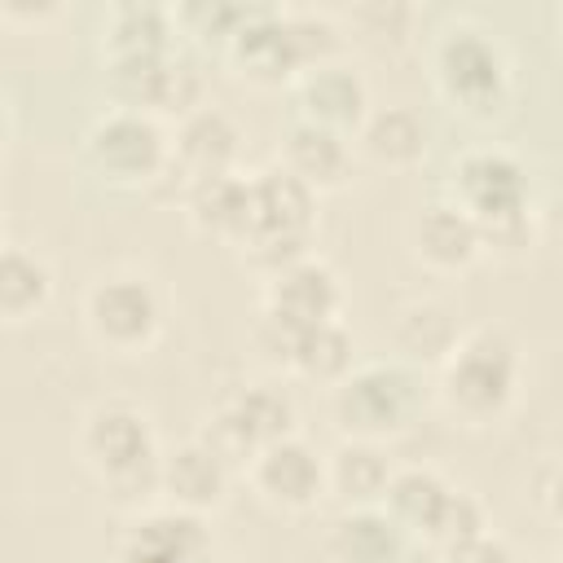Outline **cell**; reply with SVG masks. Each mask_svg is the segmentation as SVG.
Here are the masks:
<instances>
[{"label": "cell", "instance_id": "d6a6232c", "mask_svg": "<svg viewBox=\"0 0 563 563\" xmlns=\"http://www.w3.org/2000/svg\"><path fill=\"white\" fill-rule=\"evenodd\" d=\"M62 13V4H22V0H4L0 4V22L4 26H40L53 22Z\"/></svg>", "mask_w": 563, "mask_h": 563}, {"label": "cell", "instance_id": "f546056e", "mask_svg": "<svg viewBox=\"0 0 563 563\" xmlns=\"http://www.w3.org/2000/svg\"><path fill=\"white\" fill-rule=\"evenodd\" d=\"M488 532L493 528H488L484 501L475 493H466V488H453L449 501H444V510H440V519H435V528H431V537H427V545L440 554V563H453L457 554H466Z\"/></svg>", "mask_w": 563, "mask_h": 563}, {"label": "cell", "instance_id": "3957f363", "mask_svg": "<svg viewBox=\"0 0 563 563\" xmlns=\"http://www.w3.org/2000/svg\"><path fill=\"white\" fill-rule=\"evenodd\" d=\"M79 457L92 471V479L119 501V506H141L158 497V435L150 413L136 400L110 396L97 400L84 422H79Z\"/></svg>", "mask_w": 563, "mask_h": 563}, {"label": "cell", "instance_id": "8d00e7d4", "mask_svg": "<svg viewBox=\"0 0 563 563\" xmlns=\"http://www.w3.org/2000/svg\"><path fill=\"white\" fill-rule=\"evenodd\" d=\"M202 563H224V559H202Z\"/></svg>", "mask_w": 563, "mask_h": 563}, {"label": "cell", "instance_id": "9c48e42d", "mask_svg": "<svg viewBox=\"0 0 563 563\" xmlns=\"http://www.w3.org/2000/svg\"><path fill=\"white\" fill-rule=\"evenodd\" d=\"M110 88L123 110H141L150 119H180L194 106H202V70L185 53H158V57H132L110 62Z\"/></svg>", "mask_w": 563, "mask_h": 563}, {"label": "cell", "instance_id": "f35d334b", "mask_svg": "<svg viewBox=\"0 0 563 563\" xmlns=\"http://www.w3.org/2000/svg\"><path fill=\"white\" fill-rule=\"evenodd\" d=\"M0 220H4V211H0Z\"/></svg>", "mask_w": 563, "mask_h": 563}, {"label": "cell", "instance_id": "484cf974", "mask_svg": "<svg viewBox=\"0 0 563 563\" xmlns=\"http://www.w3.org/2000/svg\"><path fill=\"white\" fill-rule=\"evenodd\" d=\"M325 554L330 563H396L405 554V532L378 506L339 510L325 528Z\"/></svg>", "mask_w": 563, "mask_h": 563}, {"label": "cell", "instance_id": "ffe728a7", "mask_svg": "<svg viewBox=\"0 0 563 563\" xmlns=\"http://www.w3.org/2000/svg\"><path fill=\"white\" fill-rule=\"evenodd\" d=\"M176 35H180L176 31V9H167V4L128 0V4H110L101 13V57H106V66L172 53Z\"/></svg>", "mask_w": 563, "mask_h": 563}, {"label": "cell", "instance_id": "4fadbf2b", "mask_svg": "<svg viewBox=\"0 0 563 563\" xmlns=\"http://www.w3.org/2000/svg\"><path fill=\"white\" fill-rule=\"evenodd\" d=\"M238 154H242V128L220 106L202 101L189 114H180L172 128V172H176L180 189L189 180L238 172Z\"/></svg>", "mask_w": 563, "mask_h": 563}, {"label": "cell", "instance_id": "9a60e30c", "mask_svg": "<svg viewBox=\"0 0 563 563\" xmlns=\"http://www.w3.org/2000/svg\"><path fill=\"white\" fill-rule=\"evenodd\" d=\"M220 57L246 84H260V88H282V84H295V75H299L286 26H282V9H273V4H251Z\"/></svg>", "mask_w": 563, "mask_h": 563}, {"label": "cell", "instance_id": "ba28073f", "mask_svg": "<svg viewBox=\"0 0 563 563\" xmlns=\"http://www.w3.org/2000/svg\"><path fill=\"white\" fill-rule=\"evenodd\" d=\"M299 409L290 387H282L277 378H255L233 387L198 427V440L238 475L264 444L295 435Z\"/></svg>", "mask_w": 563, "mask_h": 563}, {"label": "cell", "instance_id": "83f0119b", "mask_svg": "<svg viewBox=\"0 0 563 563\" xmlns=\"http://www.w3.org/2000/svg\"><path fill=\"white\" fill-rule=\"evenodd\" d=\"M352 352H356V343H352L347 325L343 321H321V325H308V330L295 334L282 374L303 378V383H317V387H334L356 365Z\"/></svg>", "mask_w": 563, "mask_h": 563}, {"label": "cell", "instance_id": "8fae6325", "mask_svg": "<svg viewBox=\"0 0 563 563\" xmlns=\"http://www.w3.org/2000/svg\"><path fill=\"white\" fill-rule=\"evenodd\" d=\"M295 119L303 123H317L325 132H339V136H356V128L365 123V114L374 110L369 106V84L356 66H347L343 57L325 62V66H312L303 75H295Z\"/></svg>", "mask_w": 563, "mask_h": 563}, {"label": "cell", "instance_id": "603a6c76", "mask_svg": "<svg viewBox=\"0 0 563 563\" xmlns=\"http://www.w3.org/2000/svg\"><path fill=\"white\" fill-rule=\"evenodd\" d=\"M123 550L158 554V559H176V563H202V559H211V528L202 515H189L176 506H150L128 523Z\"/></svg>", "mask_w": 563, "mask_h": 563}, {"label": "cell", "instance_id": "74e56055", "mask_svg": "<svg viewBox=\"0 0 563 563\" xmlns=\"http://www.w3.org/2000/svg\"><path fill=\"white\" fill-rule=\"evenodd\" d=\"M541 563H554V559H541Z\"/></svg>", "mask_w": 563, "mask_h": 563}, {"label": "cell", "instance_id": "5bb4252c", "mask_svg": "<svg viewBox=\"0 0 563 563\" xmlns=\"http://www.w3.org/2000/svg\"><path fill=\"white\" fill-rule=\"evenodd\" d=\"M229 488H233V471L198 435L163 449V457H158V497H163V506H176V510H189V515L207 519L229 501Z\"/></svg>", "mask_w": 563, "mask_h": 563}, {"label": "cell", "instance_id": "f1b7e54d", "mask_svg": "<svg viewBox=\"0 0 563 563\" xmlns=\"http://www.w3.org/2000/svg\"><path fill=\"white\" fill-rule=\"evenodd\" d=\"M339 26H343V35H356L361 44H369L374 53H400V48H409V40L418 31V9L396 4V0H369V4L343 9Z\"/></svg>", "mask_w": 563, "mask_h": 563}, {"label": "cell", "instance_id": "6da1fadb", "mask_svg": "<svg viewBox=\"0 0 563 563\" xmlns=\"http://www.w3.org/2000/svg\"><path fill=\"white\" fill-rule=\"evenodd\" d=\"M444 202H453L475 224L479 255H488V260L519 264L541 242L532 167L501 145L466 150L449 172Z\"/></svg>", "mask_w": 563, "mask_h": 563}, {"label": "cell", "instance_id": "277c9868", "mask_svg": "<svg viewBox=\"0 0 563 563\" xmlns=\"http://www.w3.org/2000/svg\"><path fill=\"white\" fill-rule=\"evenodd\" d=\"M431 400L427 374L405 361H369L352 365L330 387V418L343 440H391L405 435Z\"/></svg>", "mask_w": 563, "mask_h": 563}, {"label": "cell", "instance_id": "4dcf8cb0", "mask_svg": "<svg viewBox=\"0 0 563 563\" xmlns=\"http://www.w3.org/2000/svg\"><path fill=\"white\" fill-rule=\"evenodd\" d=\"M282 26H286L299 75L312 66H325L343 53V26H339V18H330L321 9H282Z\"/></svg>", "mask_w": 563, "mask_h": 563}, {"label": "cell", "instance_id": "30bf717a", "mask_svg": "<svg viewBox=\"0 0 563 563\" xmlns=\"http://www.w3.org/2000/svg\"><path fill=\"white\" fill-rule=\"evenodd\" d=\"M242 475H246V488L255 493V501L277 515H308L325 497V462L299 431L264 444L242 466Z\"/></svg>", "mask_w": 563, "mask_h": 563}, {"label": "cell", "instance_id": "e575fe53", "mask_svg": "<svg viewBox=\"0 0 563 563\" xmlns=\"http://www.w3.org/2000/svg\"><path fill=\"white\" fill-rule=\"evenodd\" d=\"M123 563H176V559H158V554H136V550H123Z\"/></svg>", "mask_w": 563, "mask_h": 563}, {"label": "cell", "instance_id": "836d02e7", "mask_svg": "<svg viewBox=\"0 0 563 563\" xmlns=\"http://www.w3.org/2000/svg\"><path fill=\"white\" fill-rule=\"evenodd\" d=\"M453 563H523V559H519L501 537H493V532H488L484 541H475V545H471L466 554H457Z\"/></svg>", "mask_w": 563, "mask_h": 563}, {"label": "cell", "instance_id": "d6986e66", "mask_svg": "<svg viewBox=\"0 0 563 563\" xmlns=\"http://www.w3.org/2000/svg\"><path fill=\"white\" fill-rule=\"evenodd\" d=\"M180 211H185L194 233L216 238L224 246H238L246 238V224H251V185L238 172L189 180L180 189Z\"/></svg>", "mask_w": 563, "mask_h": 563}, {"label": "cell", "instance_id": "d4e9b609", "mask_svg": "<svg viewBox=\"0 0 563 563\" xmlns=\"http://www.w3.org/2000/svg\"><path fill=\"white\" fill-rule=\"evenodd\" d=\"M449 493H453V484L435 466H396L378 510L405 532V541L409 537L427 541L435 519H440V510H444V501H449Z\"/></svg>", "mask_w": 563, "mask_h": 563}, {"label": "cell", "instance_id": "8992f818", "mask_svg": "<svg viewBox=\"0 0 563 563\" xmlns=\"http://www.w3.org/2000/svg\"><path fill=\"white\" fill-rule=\"evenodd\" d=\"M431 84L457 114L493 119L515 97V62L488 26L457 22L431 48Z\"/></svg>", "mask_w": 563, "mask_h": 563}, {"label": "cell", "instance_id": "1f68e13d", "mask_svg": "<svg viewBox=\"0 0 563 563\" xmlns=\"http://www.w3.org/2000/svg\"><path fill=\"white\" fill-rule=\"evenodd\" d=\"M246 9L251 4H207V0H198V4H180L176 9V31H185V35H194L202 48H216V53H224V44H229V35L238 31V22L246 18Z\"/></svg>", "mask_w": 563, "mask_h": 563}, {"label": "cell", "instance_id": "7c38bea8", "mask_svg": "<svg viewBox=\"0 0 563 563\" xmlns=\"http://www.w3.org/2000/svg\"><path fill=\"white\" fill-rule=\"evenodd\" d=\"M264 312H273L277 321L295 325V330H308V325H321V321H343V277L321 260V255H303L295 260L290 268H282L277 277L264 282V295H260Z\"/></svg>", "mask_w": 563, "mask_h": 563}, {"label": "cell", "instance_id": "e0dca14e", "mask_svg": "<svg viewBox=\"0 0 563 563\" xmlns=\"http://www.w3.org/2000/svg\"><path fill=\"white\" fill-rule=\"evenodd\" d=\"M277 163L321 198V194H334V189H343V185L352 180L356 150H352V141L339 136V132H325V128H317V123L290 119L286 132H282V154H277Z\"/></svg>", "mask_w": 563, "mask_h": 563}, {"label": "cell", "instance_id": "4316f807", "mask_svg": "<svg viewBox=\"0 0 563 563\" xmlns=\"http://www.w3.org/2000/svg\"><path fill=\"white\" fill-rule=\"evenodd\" d=\"M53 299V268L26 246H0V321H35Z\"/></svg>", "mask_w": 563, "mask_h": 563}, {"label": "cell", "instance_id": "cb8c5ba5", "mask_svg": "<svg viewBox=\"0 0 563 563\" xmlns=\"http://www.w3.org/2000/svg\"><path fill=\"white\" fill-rule=\"evenodd\" d=\"M462 325L453 317L449 303L440 299H409L396 308V321H391V343H396V361L413 365V369H440V361L453 352Z\"/></svg>", "mask_w": 563, "mask_h": 563}, {"label": "cell", "instance_id": "5b68a950", "mask_svg": "<svg viewBox=\"0 0 563 563\" xmlns=\"http://www.w3.org/2000/svg\"><path fill=\"white\" fill-rule=\"evenodd\" d=\"M84 163L114 189L180 198V180L172 172V132L141 110L114 106L97 114L84 132Z\"/></svg>", "mask_w": 563, "mask_h": 563}, {"label": "cell", "instance_id": "7402d4cb", "mask_svg": "<svg viewBox=\"0 0 563 563\" xmlns=\"http://www.w3.org/2000/svg\"><path fill=\"white\" fill-rule=\"evenodd\" d=\"M374 167H387V172H413L422 158H427V119L413 110V106H378L365 114V123L356 128L352 136Z\"/></svg>", "mask_w": 563, "mask_h": 563}, {"label": "cell", "instance_id": "52a82bcc", "mask_svg": "<svg viewBox=\"0 0 563 563\" xmlns=\"http://www.w3.org/2000/svg\"><path fill=\"white\" fill-rule=\"evenodd\" d=\"M88 339L110 356H145L167 330V303L145 273L114 268L88 282L79 299Z\"/></svg>", "mask_w": 563, "mask_h": 563}, {"label": "cell", "instance_id": "ac0fdd59", "mask_svg": "<svg viewBox=\"0 0 563 563\" xmlns=\"http://www.w3.org/2000/svg\"><path fill=\"white\" fill-rule=\"evenodd\" d=\"M251 185V224H246V238L251 233H286V238H308L317 233V194L295 180L282 163H268L260 172L246 176Z\"/></svg>", "mask_w": 563, "mask_h": 563}, {"label": "cell", "instance_id": "7a4b0ae2", "mask_svg": "<svg viewBox=\"0 0 563 563\" xmlns=\"http://www.w3.org/2000/svg\"><path fill=\"white\" fill-rule=\"evenodd\" d=\"M435 400L440 409L471 431H488L506 422L523 396V347L519 339L497 325H471L457 334L453 352L435 369Z\"/></svg>", "mask_w": 563, "mask_h": 563}, {"label": "cell", "instance_id": "44dd1931", "mask_svg": "<svg viewBox=\"0 0 563 563\" xmlns=\"http://www.w3.org/2000/svg\"><path fill=\"white\" fill-rule=\"evenodd\" d=\"M321 462H325V497H334L343 510L378 506L396 471L387 449L374 440H339L330 453H321Z\"/></svg>", "mask_w": 563, "mask_h": 563}, {"label": "cell", "instance_id": "2e32d148", "mask_svg": "<svg viewBox=\"0 0 563 563\" xmlns=\"http://www.w3.org/2000/svg\"><path fill=\"white\" fill-rule=\"evenodd\" d=\"M409 255L435 277H462L484 260L475 224L444 198L418 207V216L409 220Z\"/></svg>", "mask_w": 563, "mask_h": 563}, {"label": "cell", "instance_id": "d590c367", "mask_svg": "<svg viewBox=\"0 0 563 563\" xmlns=\"http://www.w3.org/2000/svg\"><path fill=\"white\" fill-rule=\"evenodd\" d=\"M4 150H9V110L0 101V158H4Z\"/></svg>", "mask_w": 563, "mask_h": 563}]
</instances>
